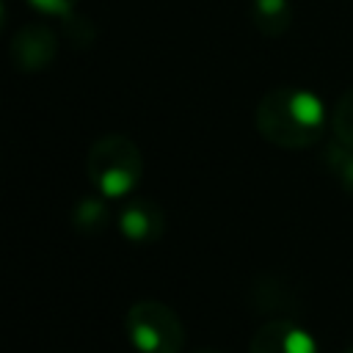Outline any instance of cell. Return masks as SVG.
Listing matches in <instances>:
<instances>
[{"mask_svg": "<svg viewBox=\"0 0 353 353\" xmlns=\"http://www.w3.org/2000/svg\"><path fill=\"white\" fill-rule=\"evenodd\" d=\"M256 132L279 149H309L323 138L325 105L309 88H270L254 110Z\"/></svg>", "mask_w": 353, "mask_h": 353, "instance_id": "1", "label": "cell"}, {"mask_svg": "<svg viewBox=\"0 0 353 353\" xmlns=\"http://www.w3.org/2000/svg\"><path fill=\"white\" fill-rule=\"evenodd\" d=\"M85 171L99 196L108 201L127 199L143 174V154L138 143L121 132H108L97 138L85 154Z\"/></svg>", "mask_w": 353, "mask_h": 353, "instance_id": "2", "label": "cell"}, {"mask_svg": "<svg viewBox=\"0 0 353 353\" xmlns=\"http://www.w3.org/2000/svg\"><path fill=\"white\" fill-rule=\"evenodd\" d=\"M124 331L141 353H179L185 345V325L179 314L154 298L138 301L127 309Z\"/></svg>", "mask_w": 353, "mask_h": 353, "instance_id": "3", "label": "cell"}, {"mask_svg": "<svg viewBox=\"0 0 353 353\" xmlns=\"http://www.w3.org/2000/svg\"><path fill=\"white\" fill-rule=\"evenodd\" d=\"M8 55L19 72H41V69L52 66V61L58 55V39L50 25L28 22L25 28H19L14 33Z\"/></svg>", "mask_w": 353, "mask_h": 353, "instance_id": "4", "label": "cell"}, {"mask_svg": "<svg viewBox=\"0 0 353 353\" xmlns=\"http://www.w3.org/2000/svg\"><path fill=\"white\" fill-rule=\"evenodd\" d=\"M248 353H320L317 339L295 320H268L251 339Z\"/></svg>", "mask_w": 353, "mask_h": 353, "instance_id": "5", "label": "cell"}, {"mask_svg": "<svg viewBox=\"0 0 353 353\" xmlns=\"http://www.w3.org/2000/svg\"><path fill=\"white\" fill-rule=\"evenodd\" d=\"M119 232L130 243H157L165 232L163 207L152 199H130L119 212Z\"/></svg>", "mask_w": 353, "mask_h": 353, "instance_id": "6", "label": "cell"}, {"mask_svg": "<svg viewBox=\"0 0 353 353\" xmlns=\"http://www.w3.org/2000/svg\"><path fill=\"white\" fill-rule=\"evenodd\" d=\"M251 22L254 28L268 36V39H276L281 33L290 30L292 25V6L290 0H251Z\"/></svg>", "mask_w": 353, "mask_h": 353, "instance_id": "7", "label": "cell"}, {"mask_svg": "<svg viewBox=\"0 0 353 353\" xmlns=\"http://www.w3.org/2000/svg\"><path fill=\"white\" fill-rule=\"evenodd\" d=\"M72 226L80 234H99L110 226V204L105 196L91 193L77 199V204L72 207Z\"/></svg>", "mask_w": 353, "mask_h": 353, "instance_id": "8", "label": "cell"}, {"mask_svg": "<svg viewBox=\"0 0 353 353\" xmlns=\"http://www.w3.org/2000/svg\"><path fill=\"white\" fill-rule=\"evenodd\" d=\"M323 165L328 168V174L334 176V182L353 196V146H345L339 141H331L323 152Z\"/></svg>", "mask_w": 353, "mask_h": 353, "instance_id": "9", "label": "cell"}, {"mask_svg": "<svg viewBox=\"0 0 353 353\" xmlns=\"http://www.w3.org/2000/svg\"><path fill=\"white\" fill-rule=\"evenodd\" d=\"M331 132L339 143L353 146V88H347L331 110Z\"/></svg>", "mask_w": 353, "mask_h": 353, "instance_id": "10", "label": "cell"}, {"mask_svg": "<svg viewBox=\"0 0 353 353\" xmlns=\"http://www.w3.org/2000/svg\"><path fill=\"white\" fill-rule=\"evenodd\" d=\"M36 11H41V14H47V17H61V19H66L69 14H74V8H77V3L80 0H28Z\"/></svg>", "mask_w": 353, "mask_h": 353, "instance_id": "11", "label": "cell"}, {"mask_svg": "<svg viewBox=\"0 0 353 353\" xmlns=\"http://www.w3.org/2000/svg\"><path fill=\"white\" fill-rule=\"evenodd\" d=\"M3 19H6V8H3V0H0V28H3Z\"/></svg>", "mask_w": 353, "mask_h": 353, "instance_id": "12", "label": "cell"}, {"mask_svg": "<svg viewBox=\"0 0 353 353\" xmlns=\"http://www.w3.org/2000/svg\"><path fill=\"white\" fill-rule=\"evenodd\" d=\"M196 353H221V350H196Z\"/></svg>", "mask_w": 353, "mask_h": 353, "instance_id": "13", "label": "cell"}, {"mask_svg": "<svg viewBox=\"0 0 353 353\" xmlns=\"http://www.w3.org/2000/svg\"><path fill=\"white\" fill-rule=\"evenodd\" d=\"M345 353H353V347H350V350H345Z\"/></svg>", "mask_w": 353, "mask_h": 353, "instance_id": "14", "label": "cell"}]
</instances>
